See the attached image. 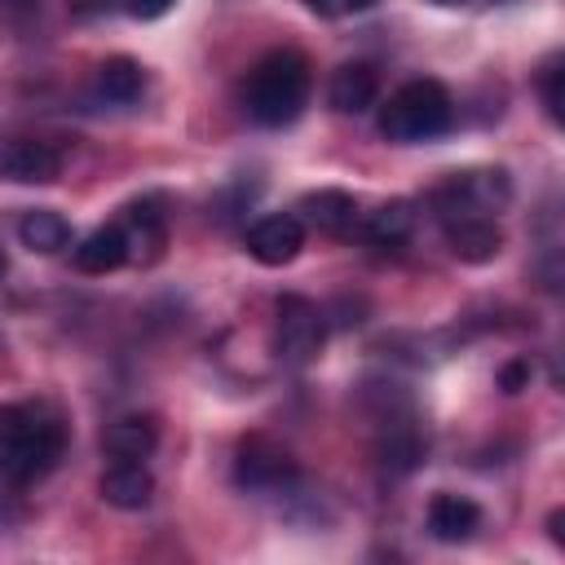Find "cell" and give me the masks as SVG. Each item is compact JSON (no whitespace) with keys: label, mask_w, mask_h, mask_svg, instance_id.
I'll use <instances>...</instances> for the list:
<instances>
[{"label":"cell","mask_w":565,"mask_h":565,"mask_svg":"<svg viewBox=\"0 0 565 565\" xmlns=\"http://www.w3.org/2000/svg\"><path fill=\"white\" fill-rule=\"evenodd\" d=\"M66 450V424L44 402L0 406V477L35 481Z\"/></svg>","instance_id":"1"},{"label":"cell","mask_w":565,"mask_h":565,"mask_svg":"<svg viewBox=\"0 0 565 565\" xmlns=\"http://www.w3.org/2000/svg\"><path fill=\"white\" fill-rule=\"evenodd\" d=\"M371 0H309V9L313 13H327V18H340V13H358V9H366Z\"/></svg>","instance_id":"21"},{"label":"cell","mask_w":565,"mask_h":565,"mask_svg":"<svg viewBox=\"0 0 565 565\" xmlns=\"http://www.w3.org/2000/svg\"><path fill=\"white\" fill-rule=\"evenodd\" d=\"M71 4H75V13H84V18H88V13H102L110 0H71Z\"/></svg>","instance_id":"24"},{"label":"cell","mask_w":565,"mask_h":565,"mask_svg":"<svg viewBox=\"0 0 565 565\" xmlns=\"http://www.w3.org/2000/svg\"><path fill=\"white\" fill-rule=\"evenodd\" d=\"M124 260H128V243H124L119 221L93 230V234L75 247V269H79V274H110V269H119Z\"/></svg>","instance_id":"16"},{"label":"cell","mask_w":565,"mask_h":565,"mask_svg":"<svg viewBox=\"0 0 565 565\" xmlns=\"http://www.w3.org/2000/svg\"><path fill=\"white\" fill-rule=\"evenodd\" d=\"M380 97V75L375 66L366 62H344L335 75H331V88H327V102L340 110V115H362L371 110Z\"/></svg>","instance_id":"10"},{"label":"cell","mask_w":565,"mask_h":565,"mask_svg":"<svg viewBox=\"0 0 565 565\" xmlns=\"http://www.w3.org/2000/svg\"><path fill=\"white\" fill-rule=\"evenodd\" d=\"M525 384H530V362L516 358V362H508V366L499 371V388H503V393H521Z\"/></svg>","instance_id":"20"},{"label":"cell","mask_w":565,"mask_h":565,"mask_svg":"<svg viewBox=\"0 0 565 565\" xmlns=\"http://www.w3.org/2000/svg\"><path fill=\"white\" fill-rule=\"evenodd\" d=\"M296 212H300V221H309L322 234H349L362 221V207L349 190H313V194L300 199Z\"/></svg>","instance_id":"9"},{"label":"cell","mask_w":565,"mask_h":565,"mask_svg":"<svg viewBox=\"0 0 565 565\" xmlns=\"http://www.w3.org/2000/svg\"><path fill=\"white\" fill-rule=\"evenodd\" d=\"M433 4H446V9H455V4H468V0H433Z\"/></svg>","instance_id":"25"},{"label":"cell","mask_w":565,"mask_h":565,"mask_svg":"<svg viewBox=\"0 0 565 565\" xmlns=\"http://www.w3.org/2000/svg\"><path fill=\"white\" fill-rule=\"evenodd\" d=\"M309 102V62L296 49H274L265 53L247 79H243V110L260 128H282L291 124Z\"/></svg>","instance_id":"2"},{"label":"cell","mask_w":565,"mask_h":565,"mask_svg":"<svg viewBox=\"0 0 565 565\" xmlns=\"http://www.w3.org/2000/svg\"><path fill=\"white\" fill-rule=\"evenodd\" d=\"M150 494H154V481H150V472H146L141 463H132V459H115V463L102 472V499H106L110 508L137 512V508L150 503Z\"/></svg>","instance_id":"12"},{"label":"cell","mask_w":565,"mask_h":565,"mask_svg":"<svg viewBox=\"0 0 565 565\" xmlns=\"http://www.w3.org/2000/svg\"><path fill=\"white\" fill-rule=\"evenodd\" d=\"M305 247V221L291 216V212H274V216H260L252 230H247V252L260 260V265H287L296 260Z\"/></svg>","instance_id":"7"},{"label":"cell","mask_w":565,"mask_h":565,"mask_svg":"<svg viewBox=\"0 0 565 565\" xmlns=\"http://www.w3.org/2000/svg\"><path fill=\"white\" fill-rule=\"evenodd\" d=\"M446 238H450V252L468 265H481V260H494L499 247H503V234L490 216H459V221H446Z\"/></svg>","instance_id":"11"},{"label":"cell","mask_w":565,"mask_h":565,"mask_svg":"<svg viewBox=\"0 0 565 565\" xmlns=\"http://www.w3.org/2000/svg\"><path fill=\"white\" fill-rule=\"evenodd\" d=\"M411 225H415V207H411L406 199H393V203L375 207V212L362 221V230H366V238H371L375 247H402V243L411 238Z\"/></svg>","instance_id":"18"},{"label":"cell","mask_w":565,"mask_h":565,"mask_svg":"<svg viewBox=\"0 0 565 565\" xmlns=\"http://www.w3.org/2000/svg\"><path fill=\"white\" fill-rule=\"evenodd\" d=\"M177 0H128V13H137V18H159V13H168Z\"/></svg>","instance_id":"22"},{"label":"cell","mask_w":565,"mask_h":565,"mask_svg":"<svg viewBox=\"0 0 565 565\" xmlns=\"http://www.w3.org/2000/svg\"><path fill=\"white\" fill-rule=\"evenodd\" d=\"M124 243H128V260H154L163 247V212L154 203H132L128 216L119 221Z\"/></svg>","instance_id":"15"},{"label":"cell","mask_w":565,"mask_h":565,"mask_svg":"<svg viewBox=\"0 0 565 565\" xmlns=\"http://www.w3.org/2000/svg\"><path fill=\"white\" fill-rule=\"evenodd\" d=\"M561 79H565V71H561V62L552 57V62L543 66V102H547V115H552L556 124H561V115H565V110H561V106H565V93H561Z\"/></svg>","instance_id":"19"},{"label":"cell","mask_w":565,"mask_h":565,"mask_svg":"<svg viewBox=\"0 0 565 565\" xmlns=\"http://www.w3.org/2000/svg\"><path fill=\"white\" fill-rule=\"evenodd\" d=\"M477 525H481V508L468 494L441 490L428 499V534L437 543H463V539H472Z\"/></svg>","instance_id":"8"},{"label":"cell","mask_w":565,"mask_h":565,"mask_svg":"<svg viewBox=\"0 0 565 565\" xmlns=\"http://www.w3.org/2000/svg\"><path fill=\"white\" fill-rule=\"evenodd\" d=\"M278 349L287 362H309L322 349V313L305 296L278 300Z\"/></svg>","instance_id":"5"},{"label":"cell","mask_w":565,"mask_h":565,"mask_svg":"<svg viewBox=\"0 0 565 565\" xmlns=\"http://www.w3.org/2000/svg\"><path fill=\"white\" fill-rule=\"evenodd\" d=\"M450 119H455V102L437 79H411L380 106V132L402 146L441 137Z\"/></svg>","instance_id":"3"},{"label":"cell","mask_w":565,"mask_h":565,"mask_svg":"<svg viewBox=\"0 0 565 565\" xmlns=\"http://www.w3.org/2000/svg\"><path fill=\"white\" fill-rule=\"evenodd\" d=\"M18 238H22V247L35 252V256H53V252H62V247L71 243V225H66V216L53 212V207H31V212H22V221H18Z\"/></svg>","instance_id":"14"},{"label":"cell","mask_w":565,"mask_h":565,"mask_svg":"<svg viewBox=\"0 0 565 565\" xmlns=\"http://www.w3.org/2000/svg\"><path fill=\"white\" fill-rule=\"evenodd\" d=\"M102 446H106L110 459H132V463H141V459L159 446V424H154V415H124V419H115V424L102 433Z\"/></svg>","instance_id":"13"},{"label":"cell","mask_w":565,"mask_h":565,"mask_svg":"<svg viewBox=\"0 0 565 565\" xmlns=\"http://www.w3.org/2000/svg\"><path fill=\"white\" fill-rule=\"evenodd\" d=\"M561 521H565V512L556 508V512L547 516V530H552V543H565V530H561Z\"/></svg>","instance_id":"23"},{"label":"cell","mask_w":565,"mask_h":565,"mask_svg":"<svg viewBox=\"0 0 565 565\" xmlns=\"http://www.w3.org/2000/svg\"><path fill=\"white\" fill-rule=\"evenodd\" d=\"M62 172V154L49 141L35 137H9L0 141V181H18V185H49Z\"/></svg>","instance_id":"6"},{"label":"cell","mask_w":565,"mask_h":565,"mask_svg":"<svg viewBox=\"0 0 565 565\" xmlns=\"http://www.w3.org/2000/svg\"><path fill=\"white\" fill-rule=\"evenodd\" d=\"M234 481L243 490H287L296 481V463L282 446L265 441V437H252L238 446V459H234Z\"/></svg>","instance_id":"4"},{"label":"cell","mask_w":565,"mask_h":565,"mask_svg":"<svg viewBox=\"0 0 565 565\" xmlns=\"http://www.w3.org/2000/svg\"><path fill=\"white\" fill-rule=\"evenodd\" d=\"M0 274H4V243H0Z\"/></svg>","instance_id":"26"},{"label":"cell","mask_w":565,"mask_h":565,"mask_svg":"<svg viewBox=\"0 0 565 565\" xmlns=\"http://www.w3.org/2000/svg\"><path fill=\"white\" fill-rule=\"evenodd\" d=\"M97 97H106V102H115V106H128V102H137L141 97V88H146V75H141V66L132 62V57H106L102 66H97Z\"/></svg>","instance_id":"17"}]
</instances>
